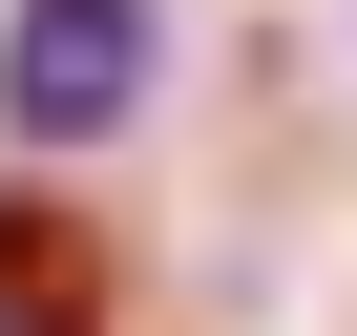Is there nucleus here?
Listing matches in <instances>:
<instances>
[{
	"instance_id": "nucleus-1",
	"label": "nucleus",
	"mask_w": 357,
	"mask_h": 336,
	"mask_svg": "<svg viewBox=\"0 0 357 336\" xmlns=\"http://www.w3.org/2000/svg\"><path fill=\"white\" fill-rule=\"evenodd\" d=\"M147 84H168V0H0V147L84 168L147 126Z\"/></svg>"
},
{
	"instance_id": "nucleus-2",
	"label": "nucleus",
	"mask_w": 357,
	"mask_h": 336,
	"mask_svg": "<svg viewBox=\"0 0 357 336\" xmlns=\"http://www.w3.org/2000/svg\"><path fill=\"white\" fill-rule=\"evenodd\" d=\"M0 336H105V231L84 211H0Z\"/></svg>"
}]
</instances>
